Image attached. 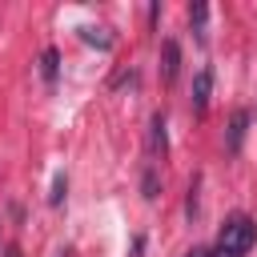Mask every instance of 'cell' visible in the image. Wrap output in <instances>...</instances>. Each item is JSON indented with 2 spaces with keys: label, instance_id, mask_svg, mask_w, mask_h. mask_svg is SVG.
<instances>
[{
  "label": "cell",
  "instance_id": "6",
  "mask_svg": "<svg viewBox=\"0 0 257 257\" xmlns=\"http://www.w3.org/2000/svg\"><path fill=\"white\" fill-rule=\"evenodd\" d=\"M153 153H165V116H153Z\"/></svg>",
  "mask_w": 257,
  "mask_h": 257
},
{
  "label": "cell",
  "instance_id": "5",
  "mask_svg": "<svg viewBox=\"0 0 257 257\" xmlns=\"http://www.w3.org/2000/svg\"><path fill=\"white\" fill-rule=\"evenodd\" d=\"M205 16H209L205 4H193V8H189V20H193V28H197V40H205Z\"/></svg>",
  "mask_w": 257,
  "mask_h": 257
},
{
  "label": "cell",
  "instance_id": "1",
  "mask_svg": "<svg viewBox=\"0 0 257 257\" xmlns=\"http://www.w3.org/2000/svg\"><path fill=\"white\" fill-rule=\"evenodd\" d=\"M253 241H257V221L245 217V213H237V217H229V221L221 225L217 253H221V257H241V253L253 249Z\"/></svg>",
  "mask_w": 257,
  "mask_h": 257
},
{
  "label": "cell",
  "instance_id": "4",
  "mask_svg": "<svg viewBox=\"0 0 257 257\" xmlns=\"http://www.w3.org/2000/svg\"><path fill=\"white\" fill-rule=\"evenodd\" d=\"M245 124H249V112H245V108H237V112H233V120H229V153H237V149H241V141H245Z\"/></svg>",
  "mask_w": 257,
  "mask_h": 257
},
{
  "label": "cell",
  "instance_id": "8",
  "mask_svg": "<svg viewBox=\"0 0 257 257\" xmlns=\"http://www.w3.org/2000/svg\"><path fill=\"white\" fill-rule=\"evenodd\" d=\"M60 197H64V177H56V181H52V197H48V201H52V205H60Z\"/></svg>",
  "mask_w": 257,
  "mask_h": 257
},
{
  "label": "cell",
  "instance_id": "9",
  "mask_svg": "<svg viewBox=\"0 0 257 257\" xmlns=\"http://www.w3.org/2000/svg\"><path fill=\"white\" fill-rule=\"evenodd\" d=\"M185 257H213V253H209V249H189Z\"/></svg>",
  "mask_w": 257,
  "mask_h": 257
},
{
  "label": "cell",
  "instance_id": "10",
  "mask_svg": "<svg viewBox=\"0 0 257 257\" xmlns=\"http://www.w3.org/2000/svg\"><path fill=\"white\" fill-rule=\"evenodd\" d=\"M8 257H20V249H16V245H12V249H8Z\"/></svg>",
  "mask_w": 257,
  "mask_h": 257
},
{
  "label": "cell",
  "instance_id": "7",
  "mask_svg": "<svg viewBox=\"0 0 257 257\" xmlns=\"http://www.w3.org/2000/svg\"><path fill=\"white\" fill-rule=\"evenodd\" d=\"M44 76H48V80L56 76V52H52V48L44 52Z\"/></svg>",
  "mask_w": 257,
  "mask_h": 257
},
{
  "label": "cell",
  "instance_id": "3",
  "mask_svg": "<svg viewBox=\"0 0 257 257\" xmlns=\"http://www.w3.org/2000/svg\"><path fill=\"white\" fill-rule=\"evenodd\" d=\"M177 68H181V48H177V40H165L161 44V80L173 84L177 80Z\"/></svg>",
  "mask_w": 257,
  "mask_h": 257
},
{
  "label": "cell",
  "instance_id": "2",
  "mask_svg": "<svg viewBox=\"0 0 257 257\" xmlns=\"http://www.w3.org/2000/svg\"><path fill=\"white\" fill-rule=\"evenodd\" d=\"M209 96H213V68H201L193 76V112H209Z\"/></svg>",
  "mask_w": 257,
  "mask_h": 257
}]
</instances>
